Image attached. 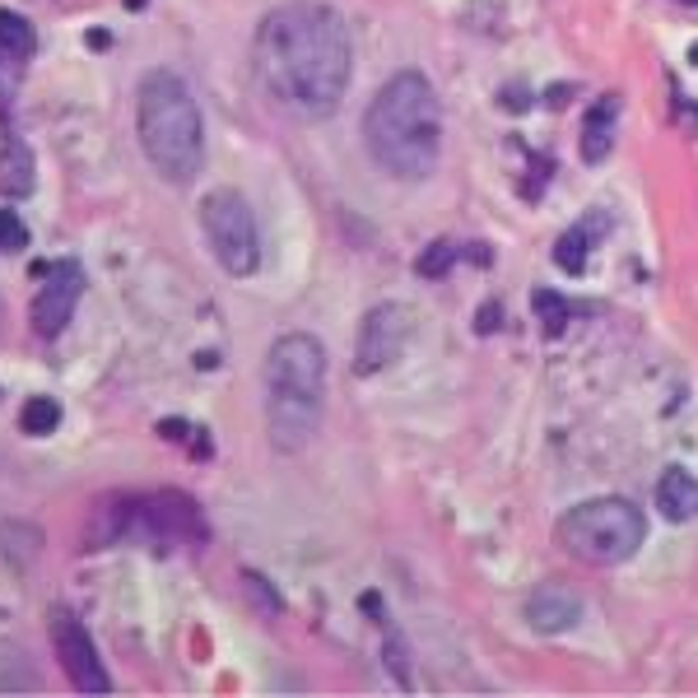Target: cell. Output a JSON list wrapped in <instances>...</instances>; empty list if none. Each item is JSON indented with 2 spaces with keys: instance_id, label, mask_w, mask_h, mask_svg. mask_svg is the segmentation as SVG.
<instances>
[{
  "instance_id": "1",
  "label": "cell",
  "mask_w": 698,
  "mask_h": 698,
  "mask_svg": "<svg viewBox=\"0 0 698 698\" xmlns=\"http://www.w3.org/2000/svg\"><path fill=\"white\" fill-rule=\"evenodd\" d=\"M350 23L326 0H284L256 29L252 75L261 93L289 117L322 122L350 89Z\"/></svg>"
},
{
  "instance_id": "2",
  "label": "cell",
  "mask_w": 698,
  "mask_h": 698,
  "mask_svg": "<svg viewBox=\"0 0 698 698\" xmlns=\"http://www.w3.org/2000/svg\"><path fill=\"white\" fill-rule=\"evenodd\" d=\"M364 144L373 163L396 182H424L443 154L438 89L419 70H401L373 93L364 112Z\"/></svg>"
},
{
  "instance_id": "3",
  "label": "cell",
  "mask_w": 698,
  "mask_h": 698,
  "mask_svg": "<svg viewBox=\"0 0 698 698\" xmlns=\"http://www.w3.org/2000/svg\"><path fill=\"white\" fill-rule=\"evenodd\" d=\"M135 135L140 150L150 159V168L173 182L186 186L201 178L205 168V127L201 108L191 99L186 80L178 70H150L135 89Z\"/></svg>"
},
{
  "instance_id": "4",
  "label": "cell",
  "mask_w": 698,
  "mask_h": 698,
  "mask_svg": "<svg viewBox=\"0 0 698 698\" xmlns=\"http://www.w3.org/2000/svg\"><path fill=\"white\" fill-rule=\"evenodd\" d=\"M326 411V350L317 335H280L266 354V433L275 452H303Z\"/></svg>"
},
{
  "instance_id": "5",
  "label": "cell",
  "mask_w": 698,
  "mask_h": 698,
  "mask_svg": "<svg viewBox=\"0 0 698 698\" xmlns=\"http://www.w3.org/2000/svg\"><path fill=\"white\" fill-rule=\"evenodd\" d=\"M555 540L568 549L573 559L610 568V564L634 559L643 549L647 522L629 498L606 494V498H587V503H577V508H568L555 526Z\"/></svg>"
},
{
  "instance_id": "6",
  "label": "cell",
  "mask_w": 698,
  "mask_h": 698,
  "mask_svg": "<svg viewBox=\"0 0 698 698\" xmlns=\"http://www.w3.org/2000/svg\"><path fill=\"white\" fill-rule=\"evenodd\" d=\"M201 229H205V243L214 252V261L233 275V280H247L261 266V229H256V214L247 205L243 191L220 186L201 201Z\"/></svg>"
},
{
  "instance_id": "7",
  "label": "cell",
  "mask_w": 698,
  "mask_h": 698,
  "mask_svg": "<svg viewBox=\"0 0 698 698\" xmlns=\"http://www.w3.org/2000/svg\"><path fill=\"white\" fill-rule=\"evenodd\" d=\"M411 335H415V312L405 303H377L364 312L358 322V345H354V373L358 377H373L387 364L411 350Z\"/></svg>"
},
{
  "instance_id": "8",
  "label": "cell",
  "mask_w": 698,
  "mask_h": 698,
  "mask_svg": "<svg viewBox=\"0 0 698 698\" xmlns=\"http://www.w3.org/2000/svg\"><path fill=\"white\" fill-rule=\"evenodd\" d=\"M47 629H52V647H57V657L65 666L70 685H75L80 694H108L112 689L108 666H103L99 647H93V638H89V629L80 624L75 610L52 606V615H47Z\"/></svg>"
},
{
  "instance_id": "9",
  "label": "cell",
  "mask_w": 698,
  "mask_h": 698,
  "mask_svg": "<svg viewBox=\"0 0 698 698\" xmlns=\"http://www.w3.org/2000/svg\"><path fill=\"white\" fill-rule=\"evenodd\" d=\"M80 294H84V271L80 261H61V266L47 271L42 289L33 294V331L42 341H57V335L70 326L80 307Z\"/></svg>"
},
{
  "instance_id": "10",
  "label": "cell",
  "mask_w": 698,
  "mask_h": 698,
  "mask_svg": "<svg viewBox=\"0 0 698 698\" xmlns=\"http://www.w3.org/2000/svg\"><path fill=\"white\" fill-rule=\"evenodd\" d=\"M577 619H583V596L568 583H540L526 596V624L536 634H568Z\"/></svg>"
},
{
  "instance_id": "11",
  "label": "cell",
  "mask_w": 698,
  "mask_h": 698,
  "mask_svg": "<svg viewBox=\"0 0 698 698\" xmlns=\"http://www.w3.org/2000/svg\"><path fill=\"white\" fill-rule=\"evenodd\" d=\"M606 229H610V214H606V210H591L587 220L568 224V229L559 233V243H555V261H559V271L583 275V271H587V256L596 252L600 237H606Z\"/></svg>"
},
{
  "instance_id": "12",
  "label": "cell",
  "mask_w": 698,
  "mask_h": 698,
  "mask_svg": "<svg viewBox=\"0 0 698 698\" xmlns=\"http://www.w3.org/2000/svg\"><path fill=\"white\" fill-rule=\"evenodd\" d=\"M657 508L666 522L698 517V475H689L685 466H666L657 479Z\"/></svg>"
},
{
  "instance_id": "13",
  "label": "cell",
  "mask_w": 698,
  "mask_h": 698,
  "mask_svg": "<svg viewBox=\"0 0 698 698\" xmlns=\"http://www.w3.org/2000/svg\"><path fill=\"white\" fill-rule=\"evenodd\" d=\"M615 117H619V99H610V93L600 103H591L587 122H583V159L587 163L610 159V150H615Z\"/></svg>"
},
{
  "instance_id": "14",
  "label": "cell",
  "mask_w": 698,
  "mask_h": 698,
  "mask_svg": "<svg viewBox=\"0 0 698 698\" xmlns=\"http://www.w3.org/2000/svg\"><path fill=\"white\" fill-rule=\"evenodd\" d=\"M0 191L6 196H29L33 191V154L19 135H6V144H0Z\"/></svg>"
},
{
  "instance_id": "15",
  "label": "cell",
  "mask_w": 698,
  "mask_h": 698,
  "mask_svg": "<svg viewBox=\"0 0 698 698\" xmlns=\"http://www.w3.org/2000/svg\"><path fill=\"white\" fill-rule=\"evenodd\" d=\"M33 52H38V29L19 10H0V57L23 65Z\"/></svg>"
},
{
  "instance_id": "16",
  "label": "cell",
  "mask_w": 698,
  "mask_h": 698,
  "mask_svg": "<svg viewBox=\"0 0 698 698\" xmlns=\"http://www.w3.org/2000/svg\"><path fill=\"white\" fill-rule=\"evenodd\" d=\"M57 424H61V405L52 396H33L19 415V428L29 433V438H47V433H57Z\"/></svg>"
},
{
  "instance_id": "17",
  "label": "cell",
  "mask_w": 698,
  "mask_h": 698,
  "mask_svg": "<svg viewBox=\"0 0 698 698\" xmlns=\"http://www.w3.org/2000/svg\"><path fill=\"white\" fill-rule=\"evenodd\" d=\"M532 307H536V317L545 322L549 335H559L568 326V303L559 294H549V289H532Z\"/></svg>"
},
{
  "instance_id": "18",
  "label": "cell",
  "mask_w": 698,
  "mask_h": 698,
  "mask_svg": "<svg viewBox=\"0 0 698 698\" xmlns=\"http://www.w3.org/2000/svg\"><path fill=\"white\" fill-rule=\"evenodd\" d=\"M29 247V224L14 210H0V252H23Z\"/></svg>"
},
{
  "instance_id": "19",
  "label": "cell",
  "mask_w": 698,
  "mask_h": 698,
  "mask_svg": "<svg viewBox=\"0 0 698 698\" xmlns=\"http://www.w3.org/2000/svg\"><path fill=\"white\" fill-rule=\"evenodd\" d=\"M452 261H456V252H452L447 243H428V247L419 252V275H424V280H438V275L452 271Z\"/></svg>"
},
{
  "instance_id": "20",
  "label": "cell",
  "mask_w": 698,
  "mask_h": 698,
  "mask_svg": "<svg viewBox=\"0 0 698 698\" xmlns=\"http://www.w3.org/2000/svg\"><path fill=\"white\" fill-rule=\"evenodd\" d=\"M247 596H261V606H266V615H280V600L266 591V583H261V577H247Z\"/></svg>"
},
{
  "instance_id": "21",
  "label": "cell",
  "mask_w": 698,
  "mask_h": 698,
  "mask_svg": "<svg viewBox=\"0 0 698 698\" xmlns=\"http://www.w3.org/2000/svg\"><path fill=\"white\" fill-rule=\"evenodd\" d=\"M159 433H163L168 443H182V433H191V424H186V419H163Z\"/></svg>"
},
{
  "instance_id": "22",
  "label": "cell",
  "mask_w": 698,
  "mask_h": 698,
  "mask_svg": "<svg viewBox=\"0 0 698 698\" xmlns=\"http://www.w3.org/2000/svg\"><path fill=\"white\" fill-rule=\"evenodd\" d=\"M0 322H6V303H0Z\"/></svg>"
},
{
  "instance_id": "23",
  "label": "cell",
  "mask_w": 698,
  "mask_h": 698,
  "mask_svg": "<svg viewBox=\"0 0 698 698\" xmlns=\"http://www.w3.org/2000/svg\"><path fill=\"white\" fill-rule=\"evenodd\" d=\"M680 6H698V0H680Z\"/></svg>"
}]
</instances>
